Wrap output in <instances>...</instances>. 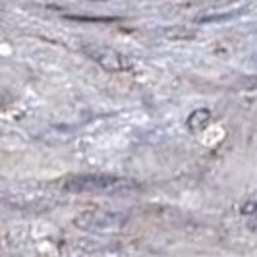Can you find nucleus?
Instances as JSON below:
<instances>
[{
  "label": "nucleus",
  "instance_id": "f03ea898",
  "mask_svg": "<svg viewBox=\"0 0 257 257\" xmlns=\"http://www.w3.org/2000/svg\"><path fill=\"white\" fill-rule=\"evenodd\" d=\"M81 51L89 56L93 62L101 66L106 72H122L124 70V58L122 54L110 47H104V45H83Z\"/></svg>",
  "mask_w": 257,
  "mask_h": 257
},
{
  "label": "nucleus",
  "instance_id": "423d86ee",
  "mask_svg": "<svg viewBox=\"0 0 257 257\" xmlns=\"http://www.w3.org/2000/svg\"><path fill=\"white\" fill-rule=\"evenodd\" d=\"M247 226H249V230L251 232H255L257 234V211H255V215L249 219V222H247Z\"/></svg>",
  "mask_w": 257,
  "mask_h": 257
},
{
  "label": "nucleus",
  "instance_id": "20e7f679",
  "mask_svg": "<svg viewBox=\"0 0 257 257\" xmlns=\"http://www.w3.org/2000/svg\"><path fill=\"white\" fill-rule=\"evenodd\" d=\"M209 122H211V112L207 110V108H197V110H193L190 118H188V130L193 132V134H197V132H203V130L209 126Z\"/></svg>",
  "mask_w": 257,
  "mask_h": 257
},
{
  "label": "nucleus",
  "instance_id": "7ed1b4c3",
  "mask_svg": "<svg viewBox=\"0 0 257 257\" xmlns=\"http://www.w3.org/2000/svg\"><path fill=\"white\" fill-rule=\"evenodd\" d=\"M124 180L112 176H74L66 182V190L72 192H95V190H114L120 188Z\"/></svg>",
  "mask_w": 257,
  "mask_h": 257
},
{
  "label": "nucleus",
  "instance_id": "39448f33",
  "mask_svg": "<svg viewBox=\"0 0 257 257\" xmlns=\"http://www.w3.org/2000/svg\"><path fill=\"white\" fill-rule=\"evenodd\" d=\"M257 211V199H253V201H249V203H245L244 207H242V213L244 215H251V213H255Z\"/></svg>",
  "mask_w": 257,
  "mask_h": 257
},
{
  "label": "nucleus",
  "instance_id": "f257e3e1",
  "mask_svg": "<svg viewBox=\"0 0 257 257\" xmlns=\"http://www.w3.org/2000/svg\"><path fill=\"white\" fill-rule=\"evenodd\" d=\"M128 217L116 211H101V209H91V211H81L76 217L74 224L81 230H114L126 224Z\"/></svg>",
  "mask_w": 257,
  "mask_h": 257
}]
</instances>
